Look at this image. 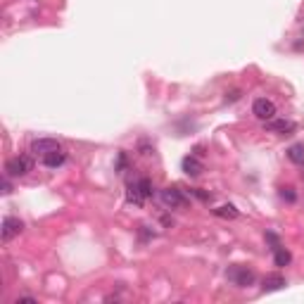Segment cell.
Masks as SVG:
<instances>
[{"mask_svg":"<svg viewBox=\"0 0 304 304\" xmlns=\"http://www.w3.org/2000/svg\"><path fill=\"white\" fill-rule=\"evenodd\" d=\"M152 181L150 178H138V181L129 183V188H126V200L131 204H136V207H143L147 200L152 197Z\"/></svg>","mask_w":304,"mask_h":304,"instance_id":"6da1fadb","label":"cell"},{"mask_svg":"<svg viewBox=\"0 0 304 304\" xmlns=\"http://www.w3.org/2000/svg\"><path fill=\"white\" fill-rule=\"evenodd\" d=\"M226 276H228V281H231L233 285H238V288H247V285H252V283L257 281V276H254L252 268L240 266V264H235V266L228 268Z\"/></svg>","mask_w":304,"mask_h":304,"instance_id":"7a4b0ae2","label":"cell"},{"mask_svg":"<svg viewBox=\"0 0 304 304\" xmlns=\"http://www.w3.org/2000/svg\"><path fill=\"white\" fill-rule=\"evenodd\" d=\"M34 169V160H31L29 155H17V157H12V160L5 164V171H8V176H26Z\"/></svg>","mask_w":304,"mask_h":304,"instance_id":"3957f363","label":"cell"},{"mask_svg":"<svg viewBox=\"0 0 304 304\" xmlns=\"http://www.w3.org/2000/svg\"><path fill=\"white\" fill-rule=\"evenodd\" d=\"M162 202L167 204L169 209H183V207L188 204V197L183 195L181 188L171 186V188H164V190H162Z\"/></svg>","mask_w":304,"mask_h":304,"instance_id":"277c9868","label":"cell"},{"mask_svg":"<svg viewBox=\"0 0 304 304\" xmlns=\"http://www.w3.org/2000/svg\"><path fill=\"white\" fill-rule=\"evenodd\" d=\"M252 112L257 119H261V121H268V119H273L276 116V105L273 100H268V98H257L252 105Z\"/></svg>","mask_w":304,"mask_h":304,"instance_id":"5b68a950","label":"cell"},{"mask_svg":"<svg viewBox=\"0 0 304 304\" xmlns=\"http://www.w3.org/2000/svg\"><path fill=\"white\" fill-rule=\"evenodd\" d=\"M22 231H24V224L17 217H5L3 219V231H0V235H3L5 242H10L12 238H17Z\"/></svg>","mask_w":304,"mask_h":304,"instance_id":"8992f818","label":"cell"},{"mask_svg":"<svg viewBox=\"0 0 304 304\" xmlns=\"http://www.w3.org/2000/svg\"><path fill=\"white\" fill-rule=\"evenodd\" d=\"M264 129L268 131V133H281V136H288V133H292L295 131V121H290V119H268V121H264Z\"/></svg>","mask_w":304,"mask_h":304,"instance_id":"52a82bcc","label":"cell"},{"mask_svg":"<svg viewBox=\"0 0 304 304\" xmlns=\"http://www.w3.org/2000/svg\"><path fill=\"white\" fill-rule=\"evenodd\" d=\"M55 150H62V145L55 140V138H38V140H34L31 143V152L34 155H50V152H55Z\"/></svg>","mask_w":304,"mask_h":304,"instance_id":"ba28073f","label":"cell"},{"mask_svg":"<svg viewBox=\"0 0 304 304\" xmlns=\"http://www.w3.org/2000/svg\"><path fill=\"white\" fill-rule=\"evenodd\" d=\"M181 167H183V171H186L188 176H193V178L204 171V164H202V160H200L197 155H188V157H183Z\"/></svg>","mask_w":304,"mask_h":304,"instance_id":"9c48e42d","label":"cell"},{"mask_svg":"<svg viewBox=\"0 0 304 304\" xmlns=\"http://www.w3.org/2000/svg\"><path fill=\"white\" fill-rule=\"evenodd\" d=\"M288 283H285V278H283L281 273H268L264 281H261V290L264 292H276V290H281L285 288Z\"/></svg>","mask_w":304,"mask_h":304,"instance_id":"30bf717a","label":"cell"},{"mask_svg":"<svg viewBox=\"0 0 304 304\" xmlns=\"http://www.w3.org/2000/svg\"><path fill=\"white\" fill-rule=\"evenodd\" d=\"M67 162V155L62 150H55V152H50V155H45L43 157V164L48 169H57V167H62Z\"/></svg>","mask_w":304,"mask_h":304,"instance_id":"8fae6325","label":"cell"},{"mask_svg":"<svg viewBox=\"0 0 304 304\" xmlns=\"http://www.w3.org/2000/svg\"><path fill=\"white\" fill-rule=\"evenodd\" d=\"M288 160L292 162V164H304V143H295V145H290V150H288Z\"/></svg>","mask_w":304,"mask_h":304,"instance_id":"7c38bea8","label":"cell"},{"mask_svg":"<svg viewBox=\"0 0 304 304\" xmlns=\"http://www.w3.org/2000/svg\"><path fill=\"white\" fill-rule=\"evenodd\" d=\"M273 261H276V266H288L290 261H292V254H290L285 247H276L273 250Z\"/></svg>","mask_w":304,"mask_h":304,"instance_id":"4fadbf2b","label":"cell"},{"mask_svg":"<svg viewBox=\"0 0 304 304\" xmlns=\"http://www.w3.org/2000/svg\"><path fill=\"white\" fill-rule=\"evenodd\" d=\"M214 214H217L219 219H235L238 217V209H235L233 204H221V207L214 209Z\"/></svg>","mask_w":304,"mask_h":304,"instance_id":"5bb4252c","label":"cell"},{"mask_svg":"<svg viewBox=\"0 0 304 304\" xmlns=\"http://www.w3.org/2000/svg\"><path fill=\"white\" fill-rule=\"evenodd\" d=\"M281 197L285 200V202H295L297 200V193H295V188H281Z\"/></svg>","mask_w":304,"mask_h":304,"instance_id":"9a60e30c","label":"cell"},{"mask_svg":"<svg viewBox=\"0 0 304 304\" xmlns=\"http://www.w3.org/2000/svg\"><path fill=\"white\" fill-rule=\"evenodd\" d=\"M19 302H29V304H36V297L22 295V297H17V299H15V304H19Z\"/></svg>","mask_w":304,"mask_h":304,"instance_id":"2e32d148","label":"cell"},{"mask_svg":"<svg viewBox=\"0 0 304 304\" xmlns=\"http://www.w3.org/2000/svg\"><path fill=\"white\" fill-rule=\"evenodd\" d=\"M240 98V90H231V93H226V102H235Z\"/></svg>","mask_w":304,"mask_h":304,"instance_id":"e0dca14e","label":"cell"},{"mask_svg":"<svg viewBox=\"0 0 304 304\" xmlns=\"http://www.w3.org/2000/svg\"><path fill=\"white\" fill-rule=\"evenodd\" d=\"M266 240L271 242V245H273V250H276V247H281V242H278V238H276L273 233H266Z\"/></svg>","mask_w":304,"mask_h":304,"instance_id":"ac0fdd59","label":"cell"},{"mask_svg":"<svg viewBox=\"0 0 304 304\" xmlns=\"http://www.w3.org/2000/svg\"><path fill=\"white\" fill-rule=\"evenodd\" d=\"M3 193H5V195H10V193H12V186H10L8 178H3Z\"/></svg>","mask_w":304,"mask_h":304,"instance_id":"d6986e66","label":"cell"}]
</instances>
